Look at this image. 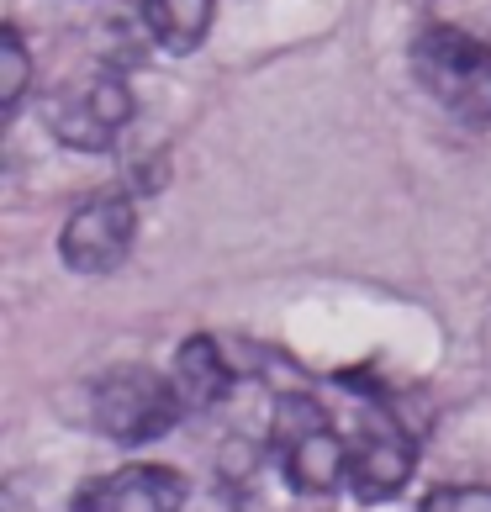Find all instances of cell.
<instances>
[{"instance_id":"cell-1","label":"cell","mask_w":491,"mask_h":512,"mask_svg":"<svg viewBox=\"0 0 491 512\" xmlns=\"http://www.w3.org/2000/svg\"><path fill=\"white\" fill-rule=\"evenodd\" d=\"M344 386L360 407L349 433V491L370 507L402 497L412 465H418V433L381 386H365V375H344Z\"/></svg>"},{"instance_id":"cell-2","label":"cell","mask_w":491,"mask_h":512,"mask_svg":"<svg viewBox=\"0 0 491 512\" xmlns=\"http://www.w3.org/2000/svg\"><path fill=\"white\" fill-rule=\"evenodd\" d=\"M270 449L286 481L307 497H328L349 481V439L338 433L328 407L307 391H280L270 417Z\"/></svg>"},{"instance_id":"cell-3","label":"cell","mask_w":491,"mask_h":512,"mask_svg":"<svg viewBox=\"0 0 491 512\" xmlns=\"http://www.w3.org/2000/svg\"><path fill=\"white\" fill-rule=\"evenodd\" d=\"M412 74L455 122H491V48L460 27H423L412 37Z\"/></svg>"},{"instance_id":"cell-4","label":"cell","mask_w":491,"mask_h":512,"mask_svg":"<svg viewBox=\"0 0 491 512\" xmlns=\"http://www.w3.org/2000/svg\"><path fill=\"white\" fill-rule=\"evenodd\" d=\"M180 391H175V375H159L148 365H127V370H111L106 381H96L90 391V423H96L111 444H154L164 439L169 428L180 423Z\"/></svg>"},{"instance_id":"cell-5","label":"cell","mask_w":491,"mask_h":512,"mask_svg":"<svg viewBox=\"0 0 491 512\" xmlns=\"http://www.w3.org/2000/svg\"><path fill=\"white\" fill-rule=\"evenodd\" d=\"M132 122V90L122 74H90V80L69 85L53 96L48 106V127L64 148H80V154H101L122 138V127Z\"/></svg>"},{"instance_id":"cell-6","label":"cell","mask_w":491,"mask_h":512,"mask_svg":"<svg viewBox=\"0 0 491 512\" xmlns=\"http://www.w3.org/2000/svg\"><path fill=\"white\" fill-rule=\"evenodd\" d=\"M138 243V212L122 191L85 201L80 212H69L64 233H59V254L74 275H106L132 254Z\"/></svg>"},{"instance_id":"cell-7","label":"cell","mask_w":491,"mask_h":512,"mask_svg":"<svg viewBox=\"0 0 491 512\" xmlns=\"http://www.w3.org/2000/svg\"><path fill=\"white\" fill-rule=\"evenodd\" d=\"M185 507V476L169 465H127L90 481L74 512H180Z\"/></svg>"},{"instance_id":"cell-8","label":"cell","mask_w":491,"mask_h":512,"mask_svg":"<svg viewBox=\"0 0 491 512\" xmlns=\"http://www.w3.org/2000/svg\"><path fill=\"white\" fill-rule=\"evenodd\" d=\"M233 386H238L233 354H222V344L212 333H191V338H185L180 354H175V391H180V402L206 412V407L228 402Z\"/></svg>"},{"instance_id":"cell-9","label":"cell","mask_w":491,"mask_h":512,"mask_svg":"<svg viewBox=\"0 0 491 512\" xmlns=\"http://www.w3.org/2000/svg\"><path fill=\"white\" fill-rule=\"evenodd\" d=\"M212 16H217V0H143L148 37L164 53H175V59H185V53H196L206 43Z\"/></svg>"},{"instance_id":"cell-10","label":"cell","mask_w":491,"mask_h":512,"mask_svg":"<svg viewBox=\"0 0 491 512\" xmlns=\"http://www.w3.org/2000/svg\"><path fill=\"white\" fill-rule=\"evenodd\" d=\"M27 80H32L27 43H22L16 27H6L0 32V117H16V106H22V96H27Z\"/></svg>"},{"instance_id":"cell-11","label":"cell","mask_w":491,"mask_h":512,"mask_svg":"<svg viewBox=\"0 0 491 512\" xmlns=\"http://www.w3.org/2000/svg\"><path fill=\"white\" fill-rule=\"evenodd\" d=\"M418 512H491V486H433Z\"/></svg>"}]
</instances>
